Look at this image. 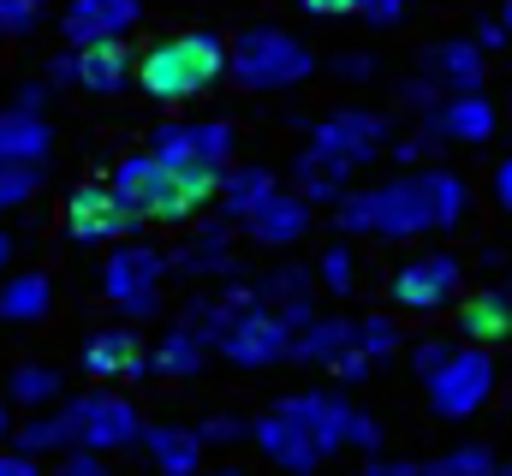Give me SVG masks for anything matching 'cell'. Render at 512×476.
I'll return each mask as SVG.
<instances>
[{
  "instance_id": "cell-1",
  "label": "cell",
  "mask_w": 512,
  "mask_h": 476,
  "mask_svg": "<svg viewBox=\"0 0 512 476\" xmlns=\"http://www.w3.org/2000/svg\"><path fill=\"white\" fill-rule=\"evenodd\" d=\"M471 209V191L459 173L447 167H423V173H399L376 185V238H417V233H447L459 227Z\"/></svg>"
},
{
  "instance_id": "cell-2",
  "label": "cell",
  "mask_w": 512,
  "mask_h": 476,
  "mask_svg": "<svg viewBox=\"0 0 512 476\" xmlns=\"http://www.w3.org/2000/svg\"><path fill=\"white\" fill-rule=\"evenodd\" d=\"M108 191L126 203L137 221H191V215H203V209L215 203L221 173H173V167H161V161L143 149V155H126V161L114 167Z\"/></svg>"
},
{
  "instance_id": "cell-3",
  "label": "cell",
  "mask_w": 512,
  "mask_h": 476,
  "mask_svg": "<svg viewBox=\"0 0 512 476\" xmlns=\"http://www.w3.org/2000/svg\"><path fill=\"white\" fill-rule=\"evenodd\" d=\"M227 78V42L215 30H185V36H167L155 42L143 60H137V84L149 102H191L203 96L209 84Z\"/></svg>"
},
{
  "instance_id": "cell-4",
  "label": "cell",
  "mask_w": 512,
  "mask_h": 476,
  "mask_svg": "<svg viewBox=\"0 0 512 476\" xmlns=\"http://www.w3.org/2000/svg\"><path fill=\"white\" fill-rule=\"evenodd\" d=\"M227 72H233L239 90L274 96V90H298L316 72V54L280 24H251V30H239L227 42Z\"/></svg>"
},
{
  "instance_id": "cell-5",
  "label": "cell",
  "mask_w": 512,
  "mask_h": 476,
  "mask_svg": "<svg viewBox=\"0 0 512 476\" xmlns=\"http://www.w3.org/2000/svg\"><path fill=\"white\" fill-rule=\"evenodd\" d=\"M233 125L227 119H167L149 137V155L173 173H227L233 167Z\"/></svg>"
},
{
  "instance_id": "cell-6",
  "label": "cell",
  "mask_w": 512,
  "mask_h": 476,
  "mask_svg": "<svg viewBox=\"0 0 512 476\" xmlns=\"http://www.w3.org/2000/svg\"><path fill=\"white\" fill-rule=\"evenodd\" d=\"M161 280H167V256L155 244H114V256L102 262V292L131 322H149L161 310Z\"/></svg>"
},
{
  "instance_id": "cell-7",
  "label": "cell",
  "mask_w": 512,
  "mask_h": 476,
  "mask_svg": "<svg viewBox=\"0 0 512 476\" xmlns=\"http://www.w3.org/2000/svg\"><path fill=\"white\" fill-rule=\"evenodd\" d=\"M60 417H66L78 453H120V447H137V441H143V417H137V405L120 399V393H108V387L72 399Z\"/></svg>"
},
{
  "instance_id": "cell-8",
  "label": "cell",
  "mask_w": 512,
  "mask_h": 476,
  "mask_svg": "<svg viewBox=\"0 0 512 476\" xmlns=\"http://www.w3.org/2000/svg\"><path fill=\"white\" fill-rule=\"evenodd\" d=\"M489 393H495V357L483 346H453V357L429 375V405H435V417H453V423L483 411Z\"/></svg>"
},
{
  "instance_id": "cell-9",
  "label": "cell",
  "mask_w": 512,
  "mask_h": 476,
  "mask_svg": "<svg viewBox=\"0 0 512 476\" xmlns=\"http://www.w3.org/2000/svg\"><path fill=\"white\" fill-rule=\"evenodd\" d=\"M382 143H387V119L370 114V108H340V114L310 125V155H322V161H334L346 173L370 167Z\"/></svg>"
},
{
  "instance_id": "cell-10",
  "label": "cell",
  "mask_w": 512,
  "mask_h": 476,
  "mask_svg": "<svg viewBox=\"0 0 512 476\" xmlns=\"http://www.w3.org/2000/svg\"><path fill=\"white\" fill-rule=\"evenodd\" d=\"M459 286H465V268H459V256H447V250H423V256H411L399 274H393V304L399 310H417V316H435V310H447V304H459Z\"/></svg>"
},
{
  "instance_id": "cell-11",
  "label": "cell",
  "mask_w": 512,
  "mask_h": 476,
  "mask_svg": "<svg viewBox=\"0 0 512 476\" xmlns=\"http://www.w3.org/2000/svg\"><path fill=\"white\" fill-rule=\"evenodd\" d=\"M251 435H256V447H262V459L280 465L286 476H316L322 471V459H328L322 441H316V429H310L286 399H280L262 423H251Z\"/></svg>"
},
{
  "instance_id": "cell-12",
  "label": "cell",
  "mask_w": 512,
  "mask_h": 476,
  "mask_svg": "<svg viewBox=\"0 0 512 476\" xmlns=\"http://www.w3.org/2000/svg\"><path fill=\"white\" fill-rule=\"evenodd\" d=\"M292 357L328 369L334 381H364V375L376 369V363L358 357V346H352V322H346V316H310V322L292 334Z\"/></svg>"
},
{
  "instance_id": "cell-13",
  "label": "cell",
  "mask_w": 512,
  "mask_h": 476,
  "mask_svg": "<svg viewBox=\"0 0 512 476\" xmlns=\"http://www.w3.org/2000/svg\"><path fill=\"white\" fill-rule=\"evenodd\" d=\"M131 227H137V215L108 185H78L66 197V233L78 244H114V238H131Z\"/></svg>"
},
{
  "instance_id": "cell-14",
  "label": "cell",
  "mask_w": 512,
  "mask_h": 476,
  "mask_svg": "<svg viewBox=\"0 0 512 476\" xmlns=\"http://www.w3.org/2000/svg\"><path fill=\"white\" fill-rule=\"evenodd\" d=\"M137 18H143V0H66L60 30L72 48H90V42H126Z\"/></svg>"
},
{
  "instance_id": "cell-15",
  "label": "cell",
  "mask_w": 512,
  "mask_h": 476,
  "mask_svg": "<svg viewBox=\"0 0 512 476\" xmlns=\"http://www.w3.org/2000/svg\"><path fill=\"white\" fill-rule=\"evenodd\" d=\"M483 72H489V54H483L471 36L435 42V48H429V66H423V78H429L435 90H447V96H483Z\"/></svg>"
},
{
  "instance_id": "cell-16",
  "label": "cell",
  "mask_w": 512,
  "mask_h": 476,
  "mask_svg": "<svg viewBox=\"0 0 512 476\" xmlns=\"http://www.w3.org/2000/svg\"><path fill=\"white\" fill-rule=\"evenodd\" d=\"M245 233H251L256 244H268V250H292L298 238L310 233V203H304L298 191H280V185H274V191L251 209Z\"/></svg>"
},
{
  "instance_id": "cell-17",
  "label": "cell",
  "mask_w": 512,
  "mask_h": 476,
  "mask_svg": "<svg viewBox=\"0 0 512 476\" xmlns=\"http://www.w3.org/2000/svg\"><path fill=\"white\" fill-rule=\"evenodd\" d=\"M423 131H429L435 143H489L495 108H489V96H441V102L423 114Z\"/></svg>"
},
{
  "instance_id": "cell-18",
  "label": "cell",
  "mask_w": 512,
  "mask_h": 476,
  "mask_svg": "<svg viewBox=\"0 0 512 476\" xmlns=\"http://www.w3.org/2000/svg\"><path fill=\"white\" fill-rule=\"evenodd\" d=\"M137 72L126 42H90V48H72V84L90 90V96H120Z\"/></svg>"
},
{
  "instance_id": "cell-19",
  "label": "cell",
  "mask_w": 512,
  "mask_h": 476,
  "mask_svg": "<svg viewBox=\"0 0 512 476\" xmlns=\"http://www.w3.org/2000/svg\"><path fill=\"white\" fill-rule=\"evenodd\" d=\"M316 274L310 268H298V262H280V268H268L262 280H256L251 292H256V304H268L274 316H286L292 328H304L316 310H310V298H316V286H310Z\"/></svg>"
},
{
  "instance_id": "cell-20",
  "label": "cell",
  "mask_w": 512,
  "mask_h": 476,
  "mask_svg": "<svg viewBox=\"0 0 512 476\" xmlns=\"http://www.w3.org/2000/svg\"><path fill=\"white\" fill-rule=\"evenodd\" d=\"M84 369H90V381H137L149 369V352L131 328H108L84 346Z\"/></svg>"
},
{
  "instance_id": "cell-21",
  "label": "cell",
  "mask_w": 512,
  "mask_h": 476,
  "mask_svg": "<svg viewBox=\"0 0 512 476\" xmlns=\"http://www.w3.org/2000/svg\"><path fill=\"white\" fill-rule=\"evenodd\" d=\"M459 334H471V346H483V352L501 346V340H512V292L507 286L465 298V304H459Z\"/></svg>"
},
{
  "instance_id": "cell-22",
  "label": "cell",
  "mask_w": 512,
  "mask_h": 476,
  "mask_svg": "<svg viewBox=\"0 0 512 476\" xmlns=\"http://www.w3.org/2000/svg\"><path fill=\"white\" fill-rule=\"evenodd\" d=\"M48 143H54L48 119H30V114L0 108V167H36V173H42Z\"/></svg>"
},
{
  "instance_id": "cell-23",
  "label": "cell",
  "mask_w": 512,
  "mask_h": 476,
  "mask_svg": "<svg viewBox=\"0 0 512 476\" xmlns=\"http://www.w3.org/2000/svg\"><path fill=\"white\" fill-rule=\"evenodd\" d=\"M143 453H149V465L161 476H197L203 465V441H197V429H179V423H155V429H143Z\"/></svg>"
},
{
  "instance_id": "cell-24",
  "label": "cell",
  "mask_w": 512,
  "mask_h": 476,
  "mask_svg": "<svg viewBox=\"0 0 512 476\" xmlns=\"http://www.w3.org/2000/svg\"><path fill=\"white\" fill-rule=\"evenodd\" d=\"M167 268H179L185 280H203V274H233V227H227V221L197 227V233H191V244H185Z\"/></svg>"
},
{
  "instance_id": "cell-25",
  "label": "cell",
  "mask_w": 512,
  "mask_h": 476,
  "mask_svg": "<svg viewBox=\"0 0 512 476\" xmlns=\"http://www.w3.org/2000/svg\"><path fill=\"white\" fill-rule=\"evenodd\" d=\"M286 405L316 429V441H322V453H328V459L346 447V429H352V411H358V405H346L340 393H292Z\"/></svg>"
},
{
  "instance_id": "cell-26",
  "label": "cell",
  "mask_w": 512,
  "mask_h": 476,
  "mask_svg": "<svg viewBox=\"0 0 512 476\" xmlns=\"http://www.w3.org/2000/svg\"><path fill=\"white\" fill-rule=\"evenodd\" d=\"M268 191H274V173H268V167H227V173H221V191H215V209H221L227 227H245L251 209Z\"/></svg>"
},
{
  "instance_id": "cell-27",
  "label": "cell",
  "mask_w": 512,
  "mask_h": 476,
  "mask_svg": "<svg viewBox=\"0 0 512 476\" xmlns=\"http://www.w3.org/2000/svg\"><path fill=\"white\" fill-rule=\"evenodd\" d=\"M48 310H54V280H48V274H12V280L0 286V322L30 328V322H42Z\"/></svg>"
},
{
  "instance_id": "cell-28",
  "label": "cell",
  "mask_w": 512,
  "mask_h": 476,
  "mask_svg": "<svg viewBox=\"0 0 512 476\" xmlns=\"http://www.w3.org/2000/svg\"><path fill=\"white\" fill-rule=\"evenodd\" d=\"M203 357H209V334L191 328V322H173L161 334V346L149 352V369H161V375H197Z\"/></svg>"
},
{
  "instance_id": "cell-29",
  "label": "cell",
  "mask_w": 512,
  "mask_h": 476,
  "mask_svg": "<svg viewBox=\"0 0 512 476\" xmlns=\"http://www.w3.org/2000/svg\"><path fill=\"white\" fill-rule=\"evenodd\" d=\"M292 191H298V197H304L310 209H316V203H328V209H334V203H340V197L352 191V173L304 149V155H298V167H292Z\"/></svg>"
},
{
  "instance_id": "cell-30",
  "label": "cell",
  "mask_w": 512,
  "mask_h": 476,
  "mask_svg": "<svg viewBox=\"0 0 512 476\" xmlns=\"http://www.w3.org/2000/svg\"><path fill=\"white\" fill-rule=\"evenodd\" d=\"M6 387H12L18 405H48V399H60V369H48V363H18V369L6 375Z\"/></svg>"
},
{
  "instance_id": "cell-31",
  "label": "cell",
  "mask_w": 512,
  "mask_h": 476,
  "mask_svg": "<svg viewBox=\"0 0 512 476\" xmlns=\"http://www.w3.org/2000/svg\"><path fill=\"white\" fill-rule=\"evenodd\" d=\"M18 453H24V459H36V453H72L66 417H60V411H54V417H30V423L18 429Z\"/></svg>"
},
{
  "instance_id": "cell-32",
  "label": "cell",
  "mask_w": 512,
  "mask_h": 476,
  "mask_svg": "<svg viewBox=\"0 0 512 476\" xmlns=\"http://www.w3.org/2000/svg\"><path fill=\"white\" fill-rule=\"evenodd\" d=\"M352 346H358L364 363H382V357L399 352V328L387 316H364V322H352Z\"/></svg>"
},
{
  "instance_id": "cell-33",
  "label": "cell",
  "mask_w": 512,
  "mask_h": 476,
  "mask_svg": "<svg viewBox=\"0 0 512 476\" xmlns=\"http://www.w3.org/2000/svg\"><path fill=\"white\" fill-rule=\"evenodd\" d=\"M334 221H340V233L346 238H376V191H346L340 203H334Z\"/></svg>"
},
{
  "instance_id": "cell-34",
  "label": "cell",
  "mask_w": 512,
  "mask_h": 476,
  "mask_svg": "<svg viewBox=\"0 0 512 476\" xmlns=\"http://www.w3.org/2000/svg\"><path fill=\"white\" fill-rule=\"evenodd\" d=\"M429 476H495V453L489 447H453V453H441L435 465H423Z\"/></svg>"
},
{
  "instance_id": "cell-35",
  "label": "cell",
  "mask_w": 512,
  "mask_h": 476,
  "mask_svg": "<svg viewBox=\"0 0 512 476\" xmlns=\"http://www.w3.org/2000/svg\"><path fill=\"white\" fill-rule=\"evenodd\" d=\"M316 280H322L328 292H352V280H358L352 250H346V244H328V250H322V262H316Z\"/></svg>"
},
{
  "instance_id": "cell-36",
  "label": "cell",
  "mask_w": 512,
  "mask_h": 476,
  "mask_svg": "<svg viewBox=\"0 0 512 476\" xmlns=\"http://www.w3.org/2000/svg\"><path fill=\"white\" fill-rule=\"evenodd\" d=\"M30 191H36V167H0V215L24 209Z\"/></svg>"
},
{
  "instance_id": "cell-37",
  "label": "cell",
  "mask_w": 512,
  "mask_h": 476,
  "mask_svg": "<svg viewBox=\"0 0 512 476\" xmlns=\"http://www.w3.org/2000/svg\"><path fill=\"white\" fill-rule=\"evenodd\" d=\"M42 24V0H0V36H24Z\"/></svg>"
},
{
  "instance_id": "cell-38",
  "label": "cell",
  "mask_w": 512,
  "mask_h": 476,
  "mask_svg": "<svg viewBox=\"0 0 512 476\" xmlns=\"http://www.w3.org/2000/svg\"><path fill=\"white\" fill-rule=\"evenodd\" d=\"M245 435H251V423H239V417H209V423L197 429L203 447H239Z\"/></svg>"
},
{
  "instance_id": "cell-39",
  "label": "cell",
  "mask_w": 512,
  "mask_h": 476,
  "mask_svg": "<svg viewBox=\"0 0 512 476\" xmlns=\"http://www.w3.org/2000/svg\"><path fill=\"white\" fill-rule=\"evenodd\" d=\"M346 447H364V453H376V447H382V423H376V417H364V411H352Z\"/></svg>"
},
{
  "instance_id": "cell-40",
  "label": "cell",
  "mask_w": 512,
  "mask_h": 476,
  "mask_svg": "<svg viewBox=\"0 0 512 476\" xmlns=\"http://www.w3.org/2000/svg\"><path fill=\"white\" fill-rule=\"evenodd\" d=\"M447 357H453V346H441V340H423V346H411V369H417V375L429 381V375H435V369H441Z\"/></svg>"
},
{
  "instance_id": "cell-41",
  "label": "cell",
  "mask_w": 512,
  "mask_h": 476,
  "mask_svg": "<svg viewBox=\"0 0 512 476\" xmlns=\"http://www.w3.org/2000/svg\"><path fill=\"white\" fill-rule=\"evenodd\" d=\"M334 78H346V84L376 78V54H340V60H334Z\"/></svg>"
},
{
  "instance_id": "cell-42",
  "label": "cell",
  "mask_w": 512,
  "mask_h": 476,
  "mask_svg": "<svg viewBox=\"0 0 512 476\" xmlns=\"http://www.w3.org/2000/svg\"><path fill=\"white\" fill-rule=\"evenodd\" d=\"M54 476H108V465H102V453H78V447H72Z\"/></svg>"
},
{
  "instance_id": "cell-43",
  "label": "cell",
  "mask_w": 512,
  "mask_h": 476,
  "mask_svg": "<svg viewBox=\"0 0 512 476\" xmlns=\"http://www.w3.org/2000/svg\"><path fill=\"white\" fill-rule=\"evenodd\" d=\"M310 18H346V12H364V0H298Z\"/></svg>"
},
{
  "instance_id": "cell-44",
  "label": "cell",
  "mask_w": 512,
  "mask_h": 476,
  "mask_svg": "<svg viewBox=\"0 0 512 476\" xmlns=\"http://www.w3.org/2000/svg\"><path fill=\"white\" fill-rule=\"evenodd\" d=\"M42 108H48V84H24L18 102H12V114H30V119H42Z\"/></svg>"
},
{
  "instance_id": "cell-45",
  "label": "cell",
  "mask_w": 512,
  "mask_h": 476,
  "mask_svg": "<svg viewBox=\"0 0 512 476\" xmlns=\"http://www.w3.org/2000/svg\"><path fill=\"white\" fill-rule=\"evenodd\" d=\"M358 18H370V24H399V18H405V0H364Z\"/></svg>"
},
{
  "instance_id": "cell-46",
  "label": "cell",
  "mask_w": 512,
  "mask_h": 476,
  "mask_svg": "<svg viewBox=\"0 0 512 476\" xmlns=\"http://www.w3.org/2000/svg\"><path fill=\"white\" fill-rule=\"evenodd\" d=\"M495 203L512 215V155L507 161H495Z\"/></svg>"
},
{
  "instance_id": "cell-47",
  "label": "cell",
  "mask_w": 512,
  "mask_h": 476,
  "mask_svg": "<svg viewBox=\"0 0 512 476\" xmlns=\"http://www.w3.org/2000/svg\"><path fill=\"white\" fill-rule=\"evenodd\" d=\"M0 476H42V471H36V459H24V453H0Z\"/></svg>"
},
{
  "instance_id": "cell-48",
  "label": "cell",
  "mask_w": 512,
  "mask_h": 476,
  "mask_svg": "<svg viewBox=\"0 0 512 476\" xmlns=\"http://www.w3.org/2000/svg\"><path fill=\"white\" fill-rule=\"evenodd\" d=\"M471 42L489 54V48H501V42H507V24H477V36H471Z\"/></svg>"
},
{
  "instance_id": "cell-49",
  "label": "cell",
  "mask_w": 512,
  "mask_h": 476,
  "mask_svg": "<svg viewBox=\"0 0 512 476\" xmlns=\"http://www.w3.org/2000/svg\"><path fill=\"white\" fill-rule=\"evenodd\" d=\"M48 84H72V48H66V54H54V66H48Z\"/></svg>"
},
{
  "instance_id": "cell-50",
  "label": "cell",
  "mask_w": 512,
  "mask_h": 476,
  "mask_svg": "<svg viewBox=\"0 0 512 476\" xmlns=\"http://www.w3.org/2000/svg\"><path fill=\"white\" fill-rule=\"evenodd\" d=\"M411 471H417V465H364L358 476H411Z\"/></svg>"
},
{
  "instance_id": "cell-51",
  "label": "cell",
  "mask_w": 512,
  "mask_h": 476,
  "mask_svg": "<svg viewBox=\"0 0 512 476\" xmlns=\"http://www.w3.org/2000/svg\"><path fill=\"white\" fill-rule=\"evenodd\" d=\"M6 262H12V238L0 233V274H6Z\"/></svg>"
},
{
  "instance_id": "cell-52",
  "label": "cell",
  "mask_w": 512,
  "mask_h": 476,
  "mask_svg": "<svg viewBox=\"0 0 512 476\" xmlns=\"http://www.w3.org/2000/svg\"><path fill=\"white\" fill-rule=\"evenodd\" d=\"M197 476H245L239 465H221V471H197Z\"/></svg>"
},
{
  "instance_id": "cell-53",
  "label": "cell",
  "mask_w": 512,
  "mask_h": 476,
  "mask_svg": "<svg viewBox=\"0 0 512 476\" xmlns=\"http://www.w3.org/2000/svg\"><path fill=\"white\" fill-rule=\"evenodd\" d=\"M501 24H507V30H512V0H507V12H501Z\"/></svg>"
},
{
  "instance_id": "cell-54",
  "label": "cell",
  "mask_w": 512,
  "mask_h": 476,
  "mask_svg": "<svg viewBox=\"0 0 512 476\" xmlns=\"http://www.w3.org/2000/svg\"><path fill=\"white\" fill-rule=\"evenodd\" d=\"M6 429H12V423H6V405H0V435H6Z\"/></svg>"
},
{
  "instance_id": "cell-55",
  "label": "cell",
  "mask_w": 512,
  "mask_h": 476,
  "mask_svg": "<svg viewBox=\"0 0 512 476\" xmlns=\"http://www.w3.org/2000/svg\"><path fill=\"white\" fill-rule=\"evenodd\" d=\"M495 476H512V459H507V465H501V471H495Z\"/></svg>"
},
{
  "instance_id": "cell-56",
  "label": "cell",
  "mask_w": 512,
  "mask_h": 476,
  "mask_svg": "<svg viewBox=\"0 0 512 476\" xmlns=\"http://www.w3.org/2000/svg\"><path fill=\"white\" fill-rule=\"evenodd\" d=\"M411 476H429V471H423V465H417V471H411Z\"/></svg>"
}]
</instances>
